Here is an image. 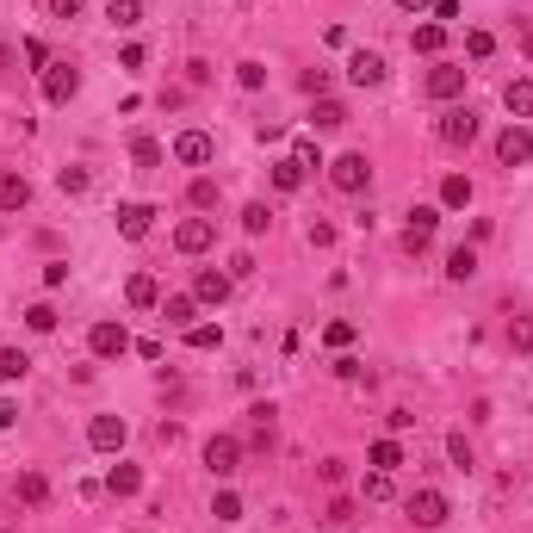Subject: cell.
<instances>
[{
  "label": "cell",
  "mask_w": 533,
  "mask_h": 533,
  "mask_svg": "<svg viewBox=\"0 0 533 533\" xmlns=\"http://www.w3.org/2000/svg\"><path fill=\"white\" fill-rule=\"evenodd\" d=\"M162 317L174 322V329H192V317H199V298H192V291H168V298H162Z\"/></svg>",
  "instance_id": "2e32d148"
},
{
  "label": "cell",
  "mask_w": 533,
  "mask_h": 533,
  "mask_svg": "<svg viewBox=\"0 0 533 533\" xmlns=\"http://www.w3.org/2000/svg\"><path fill=\"white\" fill-rule=\"evenodd\" d=\"M32 372V354L25 348H0V385H13V379H25Z\"/></svg>",
  "instance_id": "83f0119b"
},
{
  "label": "cell",
  "mask_w": 533,
  "mask_h": 533,
  "mask_svg": "<svg viewBox=\"0 0 533 533\" xmlns=\"http://www.w3.org/2000/svg\"><path fill=\"white\" fill-rule=\"evenodd\" d=\"M385 56H379V50H354V56H348V81H354V87H379V81H385Z\"/></svg>",
  "instance_id": "7c38bea8"
},
{
  "label": "cell",
  "mask_w": 533,
  "mask_h": 533,
  "mask_svg": "<svg viewBox=\"0 0 533 533\" xmlns=\"http://www.w3.org/2000/svg\"><path fill=\"white\" fill-rule=\"evenodd\" d=\"M230 273H217V267H199V273H192V298H199V304H223V298H230Z\"/></svg>",
  "instance_id": "5bb4252c"
},
{
  "label": "cell",
  "mask_w": 533,
  "mask_h": 533,
  "mask_svg": "<svg viewBox=\"0 0 533 533\" xmlns=\"http://www.w3.org/2000/svg\"><path fill=\"white\" fill-rule=\"evenodd\" d=\"M447 453H453V465H459V471H471V465H478V453H471V440H465V434H447Z\"/></svg>",
  "instance_id": "7bdbcfd3"
},
{
  "label": "cell",
  "mask_w": 533,
  "mask_h": 533,
  "mask_svg": "<svg viewBox=\"0 0 533 533\" xmlns=\"http://www.w3.org/2000/svg\"><path fill=\"white\" fill-rule=\"evenodd\" d=\"M186 205H192V212H217V180H212V174H192V186H186Z\"/></svg>",
  "instance_id": "4316f807"
},
{
  "label": "cell",
  "mask_w": 533,
  "mask_h": 533,
  "mask_svg": "<svg viewBox=\"0 0 533 533\" xmlns=\"http://www.w3.org/2000/svg\"><path fill=\"white\" fill-rule=\"evenodd\" d=\"M497 162L502 168H528L533 162V131L528 124H508V131L497 137Z\"/></svg>",
  "instance_id": "ba28073f"
},
{
  "label": "cell",
  "mask_w": 533,
  "mask_h": 533,
  "mask_svg": "<svg viewBox=\"0 0 533 533\" xmlns=\"http://www.w3.org/2000/svg\"><path fill=\"white\" fill-rule=\"evenodd\" d=\"M410 50H416V56H440V50H447V25H440V19L416 25V32H410Z\"/></svg>",
  "instance_id": "e0dca14e"
},
{
  "label": "cell",
  "mask_w": 533,
  "mask_h": 533,
  "mask_svg": "<svg viewBox=\"0 0 533 533\" xmlns=\"http://www.w3.org/2000/svg\"><path fill=\"white\" fill-rule=\"evenodd\" d=\"M205 471H212V478H236V471H242V440H236V434H212V440H205Z\"/></svg>",
  "instance_id": "5b68a950"
},
{
  "label": "cell",
  "mask_w": 533,
  "mask_h": 533,
  "mask_svg": "<svg viewBox=\"0 0 533 533\" xmlns=\"http://www.w3.org/2000/svg\"><path fill=\"white\" fill-rule=\"evenodd\" d=\"M131 348H137V341H131L124 317H106V322L87 329V354H94V360H118V354H131Z\"/></svg>",
  "instance_id": "3957f363"
},
{
  "label": "cell",
  "mask_w": 533,
  "mask_h": 533,
  "mask_svg": "<svg viewBox=\"0 0 533 533\" xmlns=\"http://www.w3.org/2000/svg\"><path fill=\"white\" fill-rule=\"evenodd\" d=\"M186 348H192V354H217V348H223V322H192V329H186Z\"/></svg>",
  "instance_id": "7402d4cb"
},
{
  "label": "cell",
  "mask_w": 533,
  "mask_h": 533,
  "mask_svg": "<svg viewBox=\"0 0 533 533\" xmlns=\"http://www.w3.org/2000/svg\"><path fill=\"white\" fill-rule=\"evenodd\" d=\"M403 13H434V0H397Z\"/></svg>",
  "instance_id": "db71d44e"
},
{
  "label": "cell",
  "mask_w": 533,
  "mask_h": 533,
  "mask_svg": "<svg viewBox=\"0 0 533 533\" xmlns=\"http://www.w3.org/2000/svg\"><path fill=\"white\" fill-rule=\"evenodd\" d=\"M478 131H484V124H478V112H471V106L440 112V143H453V149H471V143H478Z\"/></svg>",
  "instance_id": "8992f818"
},
{
  "label": "cell",
  "mask_w": 533,
  "mask_h": 533,
  "mask_svg": "<svg viewBox=\"0 0 533 533\" xmlns=\"http://www.w3.org/2000/svg\"><path fill=\"white\" fill-rule=\"evenodd\" d=\"M267 230H273V212H267L261 199H254V205H242V236H267Z\"/></svg>",
  "instance_id": "d6a6232c"
},
{
  "label": "cell",
  "mask_w": 533,
  "mask_h": 533,
  "mask_svg": "<svg viewBox=\"0 0 533 533\" xmlns=\"http://www.w3.org/2000/svg\"><path fill=\"white\" fill-rule=\"evenodd\" d=\"M124 440H131L124 416H94V422H87V447H94V453H118Z\"/></svg>",
  "instance_id": "8fae6325"
},
{
  "label": "cell",
  "mask_w": 533,
  "mask_h": 533,
  "mask_svg": "<svg viewBox=\"0 0 533 533\" xmlns=\"http://www.w3.org/2000/svg\"><path fill=\"white\" fill-rule=\"evenodd\" d=\"M149 223H155V205H143V199L118 205V236H124V242H143V236H149Z\"/></svg>",
  "instance_id": "4fadbf2b"
},
{
  "label": "cell",
  "mask_w": 533,
  "mask_h": 533,
  "mask_svg": "<svg viewBox=\"0 0 533 533\" xmlns=\"http://www.w3.org/2000/svg\"><path fill=\"white\" fill-rule=\"evenodd\" d=\"M360 497L366 502H391L397 497V471H366V478H360Z\"/></svg>",
  "instance_id": "d4e9b609"
},
{
  "label": "cell",
  "mask_w": 533,
  "mask_h": 533,
  "mask_svg": "<svg viewBox=\"0 0 533 533\" xmlns=\"http://www.w3.org/2000/svg\"><path fill=\"white\" fill-rule=\"evenodd\" d=\"M212 242H217V217H186V223L174 230V249L180 254H205Z\"/></svg>",
  "instance_id": "9c48e42d"
},
{
  "label": "cell",
  "mask_w": 533,
  "mask_h": 533,
  "mask_svg": "<svg viewBox=\"0 0 533 533\" xmlns=\"http://www.w3.org/2000/svg\"><path fill=\"white\" fill-rule=\"evenodd\" d=\"M81 6H87V0H50V13H56V19H74Z\"/></svg>",
  "instance_id": "f5cc1de1"
},
{
  "label": "cell",
  "mask_w": 533,
  "mask_h": 533,
  "mask_svg": "<svg viewBox=\"0 0 533 533\" xmlns=\"http://www.w3.org/2000/svg\"><path fill=\"white\" fill-rule=\"evenodd\" d=\"M298 87H304L311 100H322V87H329V69H304V74H298Z\"/></svg>",
  "instance_id": "f6af8a7d"
},
{
  "label": "cell",
  "mask_w": 533,
  "mask_h": 533,
  "mask_svg": "<svg viewBox=\"0 0 533 533\" xmlns=\"http://www.w3.org/2000/svg\"><path fill=\"white\" fill-rule=\"evenodd\" d=\"M236 87H267V63H236Z\"/></svg>",
  "instance_id": "b9f144b4"
},
{
  "label": "cell",
  "mask_w": 533,
  "mask_h": 533,
  "mask_svg": "<svg viewBox=\"0 0 533 533\" xmlns=\"http://www.w3.org/2000/svg\"><path fill=\"white\" fill-rule=\"evenodd\" d=\"M212 515H217V521H242V497H236V490H217Z\"/></svg>",
  "instance_id": "8d00e7d4"
},
{
  "label": "cell",
  "mask_w": 533,
  "mask_h": 533,
  "mask_svg": "<svg viewBox=\"0 0 533 533\" xmlns=\"http://www.w3.org/2000/svg\"><path fill=\"white\" fill-rule=\"evenodd\" d=\"M212 155H217L212 131H180V137H174V162H180V168H205Z\"/></svg>",
  "instance_id": "30bf717a"
},
{
  "label": "cell",
  "mask_w": 533,
  "mask_h": 533,
  "mask_svg": "<svg viewBox=\"0 0 533 533\" xmlns=\"http://www.w3.org/2000/svg\"><path fill=\"white\" fill-rule=\"evenodd\" d=\"M56 186H63V192H87V168H63Z\"/></svg>",
  "instance_id": "7dc6e473"
},
{
  "label": "cell",
  "mask_w": 533,
  "mask_h": 533,
  "mask_svg": "<svg viewBox=\"0 0 533 533\" xmlns=\"http://www.w3.org/2000/svg\"><path fill=\"white\" fill-rule=\"evenodd\" d=\"M25 63H32L37 74L50 69V44H44V37H25Z\"/></svg>",
  "instance_id": "ee69618b"
},
{
  "label": "cell",
  "mask_w": 533,
  "mask_h": 533,
  "mask_svg": "<svg viewBox=\"0 0 533 533\" xmlns=\"http://www.w3.org/2000/svg\"><path fill=\"white\" fill-rule=\"evenodd\" d=\"M322 341H329V348H348V341H354V322H329Z\"/></svg>",
  "instance_id": "bcb514c9"
},
{
  "label": "cell",
  "mask_w": 533,
  "mask_h": 533,
  "mask_svg": "<svg viewBox=\"0 0 533 533\" xmlns=\"http://www.w3.org/2000/svg\"><path fill=\"white\" fill-rule=\"evenodd\" d=\"M508 348H515V354H533V317L508 322Z\"/></svg>",
  "instance_id": "74e56055"
},
{
  "label": "cell",
  "mask_w": 533,
  "mask_h": 533,
  "mask_svg": "<svg viewBox=\"0 0 533 533\" xmlns=\"http://www.w3.org/2000/svg\"><path fill=\"white\" fill-rule=\"evenodd\" d=\"M465 56H471V63H484V56H497V37L484 32V25H478V32H465Z\"/></svg>",
  "instance_id": "d590c367"
},
{
  "label": "cell",
  "mask_w": 533,
  "mask_h": 533,
  "mask_svg": "<svg viewBox=\"0 0 533 533\" xmlns=\"http://www.w3.org/2000/svg\"><path fill=\"white\" fill-rule=\"evenodd\" d=\"M366 465H372V471H397V465H403V440H397V434L372 440V447H366Z\"/></svg>",
  "instance_id": "44dd1931"
},
{
  "label": "cell",
  "mask_w": 533,
  "mask_h": 533,
  "mask_svg": "<svg viewBox=\"0 0 533 533\" xmlns=\"http://www.w3.org/2000/svg\"><path fill=\"white\" fill-rule=\"evenodd\" d=\"M291 162H298L304 174H311V168H329V162H322V149H317V137H298V143H291Z\"/></svg>",
  "instance_id": "e575fe53"
},
{
  "label": "cell",
  "mask_w": 533,
  "mask_h": 533,
  "mask_svg": "<svg viewBox=\"0 0 533 533\" xmlns=\"http://www.w3.org/2000/svg\"><path fill=\"white\" fill-rule=\"evenodd\" d=\"M254 273V254H230V280H249Z\"/></svg>",
  "instance_id": "f907efd6"
},
{
  "label": "cell",
  "mask_w": 533,
  "mask_h": 533,
  "mask_svg": "<svg viewBox=\"0 0 533 533\" xmlns=\"http://www.w3.org/2000/svg\"><path fill=\"white\" fill-rule=\"evenodd\" d=\"M0 428H19V403L13 397H0Z\"/></svg>",
  "instance_id": "816d5d0a"
},
{
  "label": "cell",
  "mask_w": 533,
  "mask_h": 533,
  "mask_svg": "<svg viewBox=\"0 0 533 533\" xmlns=\"http://www.w3.org/2000/svg\"><path fill=\"white\" fill-rule=\"evenodd\" d=\"M106 490H112V497H137V490H143V465H112Z\"/></svg>",
  "instance_id": "cb8c5ba5"
},
{
  "label": "cell",
  "mask_w": 533,
  "mask_h": 533,
  "mask_svg": "<svg viewBox=\"0 0 533 533\" xmlns=\"http://www.w3.org/2000/svg\"><path fill=\"white\" fill-rule=\"evenodd\" d=\"M329 186H335V192H348V199H360V192L372 186V162H366V149L335 155V162H329Z\"/></svg>",
  "instance_id": "6da1fadb"
},
{
  "label": "cell",
  "mask_w": 533,
  "mask_h": 533,
  "mask_svg": "<svg viewBox=\"0 0 533 533\" xmlns=\"http://www.w3.org/2000/svg\"><path fill=\"white\" fill-rule=\"evenodd\" d=\"M106 19L118 25V32H131V25H143V0H112Z\"/></svg>",
  "instance_id": "1f68e13d"
},
{
  "label": "cell",
  "mask_w": 533,
  "mask_h": 533,
  "mask_svg": "<svg viewBox=\"0 0 533 533\" xmlns=\"http://www.w3.org/2000/svg\"><path fill=\"white\" fill-rule=\"evenodd\" d=\"M348 521H360V515H354V502H348V497H335L329 508H322V528H348Z\"/></svg>",
  "instance_id": "ab89813d"
},
{
  "label": "cell",
  "mask_w": 533,
  "mask_h": 533,
  "mask_svg": "<svg viewBox=\"0 0 533 533\" xmlns=\"http://www.w3.org/2000/svg\"><path fill=\"white\" fill-rule=\"evenodd\" d=\"M124 304H131V311L162 304V285H155V273H131V280H124Z\"/></svg>",
  "instance_id": "9a60e30c"
},
{
  "label": "cell",
  "mask_w": 533,
  "mask_h": 533,
  "mask_svg": "<svg viewBox=\"0 0 533 533\" xmlns=\"http://www.w3.org/2000/svg\"><path fill=\"white\" fill-rule=\"evenodd\" d=\"M447 280H453V285L478 280V249H471V242H459V249L447 254Z\"/></svg>",
  "instance_id": "603a6c76"
},
{
  "label": "cell",
  "mask_w": 533,
  "mask_h": 533,
  "mask_svg": "<svg viewBox=\"0 0 533 533\" xmlns=\"http://www.w3.org/2000/svg\"><path fill=\"white\" fill-rule=\"evenodd\" d=\"M273 186H280V192H298V186H304V168H298L291 155H280V162H273Z\"/></svg>",
  "instance_id": "836d02e7"
},
{
  "label": "cell",
  "mask_w": 533,
  "mask_h": 533,
  "mask_svg": "<svg viewBox=\"0 0 533 533\" xmlns=\"http://www.w3.org/2000/svg\"><path fill=\"white\" fill-rule=\"evenodd\" d=\"M465 205H471V180L447 174V180H440V212H465Z\"/></svg>",
  "instance_id": "484cf974"
},
{
  "label": "cell",
  "mask_w": 533,
  "mask_h": 533,
  "mask_svg": "<svg viewBox=\"0 0 533 533\" xmlns=\"http://www.w3.org/2000/svg\"><path fill=\"white\" fill-rule=\"evenodd\" d=\"M143 63H149V50H143V44H124V50H118V69H143Z\"/></svg>",
  "instance_id": "c3c4849f"
},
{
  "label": "cell",
  "mask_w": 533,
  "mask_h": 533,
  "mask_svg": "<svg viewBox=\"0 0 533 533\" xmlns=\"http://www.w3.org/2000/svg\"><path fill=\"white\" fill-rule=\"evenodd\" d=\"M131 162H137L143 174H149V168H162V162H168V149H162L155 137H137V143H131Z\"/></svg>",
  "instance_id": "f1b7e54d"
},
{
  "label": "cell",
  "mask_w": 533,
  "mask_h": 533,
  "mask_svg": "<svg viewBox=\"0 0 533 533\" xmlns=\"http://www.w3.org/2000/svg\"><path fill=\"white\" fill-rule=\"evenodd\" d=\"M13 497L25 502V508H44V502H50V478H44V471H19Z\"/></svg>",
  "instance_id": "ac0fdd59"
},
{
  "label": "cell",
  "mask_w": 533,
  "mask_h": 533,
  "mask_svg": "<svg viewBox=\"0 0 533 533\" xmlns=\"http://www.w3.org/2000/svg\"><path fill=\"white\" fill-rule=\"evenodd\" d=\"M465 81H471V69H465V63H434V69L422 74V94L447 106V100H459V94H465Z\"/></svg>",
  "instance_id": "277c9868"
},
{
  "label": "cell",
  "mask_w": 533,
  "mask_h": 533,
  "mask_svg": "<svg viewBox=\"0 0 533 533\" xmlns=\"http://www.w3.org/2000/svg\"><path fill=\"white\" fill-rule=\"evenodd\" d=\"M304 242H311V249H335V223H329V217H311Z\"/></svg>",
  "instance_id": "60d3db41"
},
{
  "label": "cell",
  "mask_w": 533,
  "mask_h": 533,
  "mask_svg": "<svg viewBox=\"0 0 533 533\" xmlns=\"http://www.w3.org/2000/svg\"><path fill=\"white\" fill-rule=\"evenodd\" d=\"M502 106L515 112V124L533 118V74H521V81H508V87H502Z\"/></svg>",
  "instance_id": "d6986e66"
},
{
  "label": "cell",
  "mask_w": 533,
  "mask_h": 533,
  "mask_svg": "<svg viewBox=\"0 0 533 533\" xmlns=\"http://www.w3.org/2000/svg\"><path fill=\"white\" fill-rule=\"evenodd\" d=\"M311 124H317V131H341V124H348V106H341V100H317Z\"/></svg>",
  "instance_id": "f546056e"
},
{
  "label": "cell",
  "mask_w": 533,
  "mask_h": 533,
  "mask_svg": "<svg viewBox=\"0 0 533 533\" xmlns=\"http://www.w3.org/2000/svg\"><path fill=\"white\" fill-rule=\"evenodd\" d=\"M249 416H254V447L267 453V447H273V416H280V410H273V403H254Z\"/></svg>",
  "instance_id": "4dcf8cb0"
},
{
  "label": "cell",
  "mask_w": 533,
  "mask_h": 533,
  "mask_svg": "<svg viewBox=\"0 0 533 533\" xmlns=\"http://www.w3.org/2000/svg\"><path fill=\"white\" fill-rule=\"evenodd\" d=\"M403 508H410V521H416L422 533L447 528V515H453V502H447V490H434V484H422V490H410V497H403Z\"/></svg>",
  "instance_id": "7a4b0ae2"
},
{
  "label": "cell",
  "mask_w": 533,
  "mask_h": 533,
  "mask_svg": "<svg viewBox=\"0 0 533 533\" xmlns=\"http://www.w3.org/2000/svg\"><path fill=\"white\" fill-rule=\"evenodd\" d=\"M74 94H81V69H74V63H50V69H44V100H50V106H69Z\"/></svg>",
  "instance_id": "52a82bcc"
},
{
  "label": "cell",
  "mask_w": 533,
  "mask_h": 533,
  "mask_svg": "<svg viewBox=\"0 0 533 533\" xmlns=\"http://www.w3.org/2000/svg\"><path fill=\"white\" fill-rule=\"evenodd\" d=\"M0 533H13V528H0Z\"/></svg>",
  "instance_id": "11a10c76"
},
{
  "label": "cell",
  "mask_w": 533,
  "mask_h": 533,
  "mask_svg": "<svg viewBox=\"0 0 533 533\" xmlns=\"http://www.w3.org/2000/svg\"><path fill=\"white\" fill-rule=\"evenodd\" d=\"M32 205V180L25 174H0V212H25Z\"/></svg>",
  "instance_id": "ffe728a7"
},
{
  "label": "cell",
  "mask_w": 533,
  "mask_h": 533,
  "mask_svg": "<svg viewBox=\"0 0 533 533\" xmlns=\"http://www.w3.org/2000/svg\"><path fill=\"white\" fill-rule=\"evenodd\" d=\"M44 285H50V291L69 285V261H44Z\"/></svg>",
  "instance_id": "681fc988"
},
{
  "label": "cell",
  "mask_w": 533,
  "mask_h": 533,
  "mask_svg": "<svg viewBox=\"0 0 533 533\" xmlns=\"http://www.w3.org/2000/svg\"><path fill=\"white\" fill-rule=\"evenodd\" d=\"M25 329H32V335H50V329H56V304H32V311H25Z\"/></svg>",
  "instance_id": "f35d334b"
}]
</instances>
